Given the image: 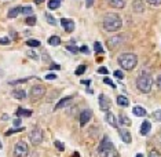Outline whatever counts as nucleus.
Listing matches in <instances>:
<instances>
[{"mask_svg":"<svg viewBox=\"0 0 161 157\" xmlns=\"http://www.w3.org/2000/svg\"><path fill=\"white\" fill-rule=\"evenodd\" d=\"M98 154L99 157H120L119 152L116 150L114 145L109 137H105L98 146Z\"/></svg>","mask_w":161,"mask_h":157,"instance_id":"1","label":"nucleus"},{"mask_svg":"<svg viewBox=\"0 0 161 157\" xmlns=\"http://www.w3.org/2000/svg\"><path fill=\"white\" fill-rule=\"evenodd\" d=\"M123 26L121 17L119 14H108L103 18V28L108 32H117Z\"/></svg>","mask_w":161,"mask_h":157,"instance_id":"2","label":"nucleus"},{"mask_svg":"<svg viewBox=\"0 0 161 157\" xmlns=\"http://www.w3.org/2000/svg\"><path fill=\"white\" fill-rule=\"evenodd\" d=\"M154 84V81H153V77L149 75L147 72H142L141 75L136 77V87L139 91H142V93L147 94L152 91V87Z\"/></svg>","mask_w":161,"mask_h":157,"instance_id":"3","label":"nucleus"},{"mask_svg":"<svg viewBox=\"0 0 161 157\" xmlns=\"http://www.w3.org/2000/svg\"><path fill=\"white\" fill-rule=\"evenodd\" d=\"M119 64L124 70H132L138 65V57L132 53H124L119 57Z\"/></svg>","mask_w":161,"mask_h":157,"instance_id":"4","label":"nucleus"},{"mask_svg":"<svg viewBox=\"0 0 161 157\" xmlns=\"http://www.w3.org/2000/svg\"><path fill=\"white\" fill-rule=\"evenodd\" d=\"M29 154V146L26 142L19 141L14 146V157H28Z\"/></svg>","mask_w":161,"mask_h":157,"instance_id":"5","label":"nucleus"},{"mask_svg":"<svg viewBox=\"0 0 161 157\" xmlns=\"http://www.w3.org/2000/svg\"><path fill=\"white\" fill-rule=\"evenodd\" d=\"M46 95V88L42 84H36L31 88V99L32 101H37V99H42L43 97Z\"/></svg>","mask_w":161,"mask_h":157,"instance_id":"6","label":"nucleus"},{"mask_svg":"<svg viewBox=\"0 0 161 157\" xmlns=\"http://www.w3.org/2000/svg\"><path fill=\"white\" fill-rule=\"evenodd\" d=\"M29 139H31V143L37 146L43 142V131L40 128H35L31 131V134H29Z\"/></svg>","mask_w":161,"mask_h":157,"instance_id":"7","label":"nucleus"},{"mask_svg":"<svg viewBox=\"0 0 161 157\" xmlns=\"http://www.w3.org/2000/svg\"><path fill=\"white\" fill-rule=\"evenodd\" d=\"M124 42H125V36H123V35L113 36V37H110V39L108 40V48L114 50V48H117V47L121 46Z\"/></svg>","mask_w":161,"mask_h":157,"instance_id":"8","label":"nucleus"},{"mask_svg":"<svg viewBox=\"0 0 161 157\" xmlns=\"http://www.w3.org/2000/svg\"><path fill=\"white\" fill-rule=\"evenodd\" d=\"M110 106H112V102L108 98V95L101 94V95H99V108H101V110L108 112L109 109H110Z\"/></svg>","mask_w":161,"mask_h":157,"instance_id":"9","label":"nucleus"},{"mask_svg":"<svg viewBox=\"0 0 161 157\" xmlns=\"http://www.w3.org/2000/svg\"><path fill=\"white\" fill-rule=\"evenodd\" d=\"M91 117H92V110L91 109H86V110H83L80 113V124H81V127L86 126L91 120Z\"/></svg>","mask_w":161,"mask_h":157,"instance_id":"10","label":"nucleus"},{"mask_svg":"<svg viewBox=\"0 0 161 157\" xmlns=\"http://www.w3.org/2000/svg\"><path fill=\"white\" fill-rule=\"evenodd\" d=\"M61 25L64 26L65 32H68V33H70V32L75 31V22H73L72 20H68V18H62V20H61Z\"/></svg>","mask_w":161,"mask_h":157,"instance_id":"11","label":"nucleus"},{"mask_svg":"<svg viewBox=\"0 0 161 157\" xmlns=\"http://www.w3.org/2000/svg\"><path fill=\"white\" fill-rule=\"evenodd\" d=\"M119 134H120V137H121L123 142H125V143H131V142H132V137H131L130 131H128L127 128H120Z\"/></svg>","mask_w":161,"mask_h":157,"instance_id":"12","label":"nucleus"},{"mask_svg":"<svg viewBox=\"0 0 161 157\" xmlns=\"http://www.w3.org/2000/svg\"><path fill=\"white\" fill-rule=\"evenodd\" d=\"M132 8H134V11L138 13V14L143 13L145 11V3H143V0H134V2H132Z\"/></svg>","mask_w":161,"mask_h":157,"instance_id":"13","label":"nucleus"},{"mask_svg":"<svg viewBox=\"0 0 161 157\" xmlns=\"http://www.w3.org/2000/svg\"><path fill=\"white\" fill-rule=\"evenodd\" d=\"M105 120H106V123L109 124V126H112V127H117V117L114 115H113L112 112H106V116H105Z\"/></svg>","mask_w":161,"mask_h":157,"instance_id":"14","label":"nucleus"},{"mask_svg":"<svg viewBox=\"0 0 161 157\" xmlns=\"http://www.w3.org/2000/svg\"><path fill=\"white\" fill-rule=\"evenodd\" d=\"M72 99H73V97H66V98H64V99H61V101L55 105V110H58V109H62V108H65V106H68V105L72 102Z\"/></svg>","mask_w":161,"mask_h":157,"instance_id":"15","label":"nucleus"},{"mask_svg":"<svg viewBox=\"0 0 161 157\" xmlns=\"http://www.w3.org/2000/svg\"><path fill=\"white\" fill-rule=\"evenodd\" d=\"M150 130H152V124H150V123L147 121V120H146V121L142 123V126H141V131H139V132H141V135H147Z\"/></svg>","mask_w":161,"mask_h":157,"instance_id":"16","label":"nucleus"},{"mask_svg":"<svg viewBox=\"0 0 161 157\" xmlns=\"http://www.w3.org/2000/svg\"><path fill=\"white\" fill-rule=\"evenodd\" d=\"M117 104H119V106H121V108H127L128 105H130V99L124 95H119L117 97Z\"/></svg>","mask_w":161,"mask_h":157,"instance_id":"17","label":"nucleus"},{"mask_svg":"<svg viewBox=\"0 0 161 157\" xmlns=\"http://www.w3.org/2000/svg\"><path fill=\"white\" fill-rule=\"evenodd\" d=\"M134 116H138V117H145L146 116V109H143L142 106H135L132 109Z\"/></svg>","mask_w":161,"mask_h":157,"instance_id":"18","label":"nucleus"},{"mask_svg":"<svg viewBox=\"0 0 161 157\" xmlns=\"http://www.w3.org/2000/svg\"><path fill=\"white\" fill-rule=\"evenodd\" d=\"M13 97L15 99H25L26 98V91L24 90H14L13 91Z\"/></svg>","mask_w":161,"mask_h":157,"instance_id":"19","label":"nucleus"},{"mask_svg":"<svg viewBox=\"0 0 161 157\" xmlns=\"http://www.w3.org/2000/svg\"><path fill=\"white\" fill-rule=\"evenodd\" d=\"M112 7H116V8H124L125 7V0H109Z\"/></svg>","mask_w":161,"mask_h":157,"instance_id":"20","label":"nucleus"},{"mask_svg":"<svg viewBox=\"0 0 161 157\" xmlns=\"http://www.w3.org/2000/svg\"><path fill=\"white\" fill-rule=\"evenodd\" d=\"M119 121H120V124H121V127H130L131 126V120L128 119L125 115H120Z\"/></svg>","mask_w":161,"mask_h":157,"instance_id":"21","label":"nucleus"},{"mask_svg":"<svg viewBox=\"0 0 161 157\" xmlns=\"http://www.w3.org/2000/svg\"><path fill=\"white\" fill-rule=\"evenodd\" d=\"M62 2H64V0H50L48 2V8L50 10H57L58 7L61 6Z\"/></svg>","mask_w":161,"mask_h":157,"instance_id":"22","label":"nucleus"},{"mask_svg":"<svg viewBox=\"0 0 161 157\" xmlns=\"http://www.w3.org/2000/svg\"><path fill=\"white\" fill-rule=\"evenodd\" d=\"M48 44L50 46H59L61 44V39L58 37V36H51V37L48 39Z\"/></svg>","mask_w":161,"mask_h":157,"instance_id":"23","label":"nucleus"},{"mask_svg":"<svg viewBox=\"0 0 161 157\" xmlns=\"http://www.w3.org/2000/svg\"><path fill=\"white\" fill-rule=\"evenodd\" d=\"M21 7H14V8H11L8 11V18H15V17H18V14L21 13Z\"/></svg>","mask_w":161,"mask_h":157,"instance_id":"24","label":"nucleus"},{"mask_svg":"<svg viewBox=\"0 0 161 157\" xmlns=\"http://www.w3.org/2000/svg\"><path fill=\"white\" fill-rule=\"evenodd\" d=\"M17 116H26V117H29V116H32V110H29V109H22L19 108L17 110Z\"/></svg>","mask_w":161,"mask_h":157,"instance_id":"25","label":"nucleus"},{"mask_svg":"<svg viewBox=\"0 0 161 157\" xmlns=\"http://www.w3.org/2000/svg\"><path fill=\"white\" fill-rule=\"evenodd\" d=\"M46 20H47V22H48L50 25H53V26H55V25H57L55 18L51 15V14H48V13H46Z\"/></svg>","mask_w":161,"mask_h":157,"instance_id":"26","label":"nucleus"},{"mask_svg":"<svg viewBox=\"0 0 161 157\" xmlns=\"http://www.w3.org/2000/svg\"><path fill=\"white\" fill-rule=\"evenodd\" d=\"M36 24V17L32 14V15H28L26 17V25H29V26H33V25Z\"/></svg>","mask_w":161,"mask_h":157,"instance_id":"27","label":"nucleus"},{"mask_svg":"<svg viewBox=\"0 0 161 157\" xmlns=\"http://www.w3.org/2000/svg\"><path fill=\"white\" fill-rule=\"evenodd\" d=\"M21 13L24 14V15H32L33 14V8L32 7H22V10H21Z\"/></svg>","mask_w":161,"mask_h":157,"instance_id":"28","label":"nucleus"},{"mask_svg":"<svg viewBox=\"0 0 161 157\" xmlns=\"http://www.w3.org/2000/svg\"><path fill=\"white\" fill-rule=\"evenodd\" d=\"M32 77H26V79H21V80H13V81H10L8 84L11 86H15V84H21V83H25V81H29Z\"/></svg>","mask_w":161,"mask_h":157,"instance_id":"29","label":"nucleus"},{"mask_svg":"<svg viewBox=\"0 0 161 157\" xmlns=\"http://www.w3.org/2000/svg\"><path fill=\"white\" fill-rule=\"evenodd\" d=\"M94 50H95V53H98V54L103 53V50H102V44L99 42H95L94 43Z\"/></svg>","mask_w":161,"mask_h":157,"instance_id":"30","label":"nucleus"},{"mask_svg":"<svg viewBox=\"0 0 161 157\" xmlns=\"http://www.w3.org/2000/svg\"><path fill=\"white\" fill-rule=\"evenodd\" d=\"M26 55H28V57H31L32 59H36V61L39 59V55H37V54L35 53L33 50H28V51H26Z\"/></svg>","mask_w":161,"mask_h":157,"instance_id":"31","label":"nucleus"},{"mask_svg":"<svg viewBox=\"0 0 161 157\" xmlns=\"http://www.w3.org/2000/svg\"><path fill=\"white\" fill-rule=\"evenodd\" d=\"M26 46H29V47H39L40 46V42H39V40H28Z\"/></svg>","mask_w":161,"mask_h":157,"instance_id":"32","label":"nucleus"},{"mask_svg":"<svg viewBox=\"0 0 161 157\" xmlns=\"http://www.w3.org/2000/svg\"><path fill=\"white\" fill-rule=\"evenodd\" d=\"M153 119L156 120V121H158L161 123V110H156V112H153Z\"/></svg>","mask_w":161,"mask_h":157,"instance_id":"33","label":"nucleus"},{"mask_svg":"<svg viewBox=\"0 0 161 157\" xmlns=\"http://www.w3.org/2000/svg\"><path fill=\"white\" fill-rule=\"evenodd\" d=\"M86 69H87V66H86V65H80V66H79L77 69H76V75H77V76L83 75V73L86 72Z\"/></svg>","mask_w":161,"mask_h":157,"instance_id":"34","label":"nucleus"},{"mask_svg":"<svg viewBox=\"0 0 161 157\" xmlns=\"http://www.w3.org/2000/svg\"><path fill=\"white\" fill-rule=\"evenodd\" d=\"M54 145L57 146V149H58V150H61V152H64V150H65V146H64V143H62V142H59V141H55V142H54Z\"/></svg>","mask_w":161,"mask_h":157,"instance_id":"35","label":"nucleus"},{"mask_svg":"<svg viewBox=\"0 0 161 157\" xmlns=\"http://www.w3.org/2000/svg\"><path fill=\"white\" fill-rule=\"evenodd\" d=\"M103 83H105V84H108V86H110L112 88H116V84H114V83H113L109 77H105V79H103Z\"/></svg>","mask_w":161,"mask_h":157,"instance_id":"36","label":"nucleus"},{"mask_svg":"<svg viewBox=\"0 0 161 157\" xmlns=\"http://www.w3.org/2000/svg\"><path fill=\"white\" fill-rule=\"evenodd\" d=\"M146 2H147L149 4L154 6V7H158V6H161V0H146Z\"/></svg>","mask_w":161,"mask_h":157,"instance_id":"37","label":"nucleus"},{"mask_svg":"<svg viewBox=\"0 0 161 157\" xmlns=\"http://www.w3.org/2000/svg\"><path fill=\"white\" fill-rule=\"evenodd\" d=\"M66 50H69V51H70V53H75V54H77L79 53V51H80V48H77V47H73V46H68L66 47Z\"/></svg>","mask_w":161,"mask_h":157,"instance_id":"38","label":"nucleus"},{"mask_svg":"<svg viewBox=\"0 0 161 157\" xmlns=\"http://www.w3.org/2000/svg\"><path fill=\"white\" fill-rule=\"evenodd\" d=\"M147 157H161V154L157 150H150L149 152V154H147Z\"/></svg>","mask_w":161,"mask_h":157,"instance_id":"39","label":"nucleus"},{"mask_svg":"<svg viewBox=\"0 0 161 157\" xmlns=\"http://www.w3.org/2000/svg\"><path fill=\"white\" fill-rule=\"evenodd\" d=\"M24 128L22 127H18V128H14V130H10V131H7L6 132V135H11V134H14V132H18V131H22Z\"/></svg>","mask_w":161,"mask_h":157,"instance_id":"40","label":"nucleus"},{"mask_svg":"<svg viewBox=\"0 0 161 157\" xmlns=\"http://www.w3.org/2000/svg\"><path fill=\"white\" fill-rule=\"evenodd\" d=\"M114 77L120 79V80H121V79H124V75H123V72H121V70H116V72H114Z\"/></svg>","mask_w":161,"mask_h":157,"instance_id":"41","label":"nucleus"},{"mask_svg":"<svg viewBox=\"0 0 161 157\" xmlns=\"http://www.w3.org/2000/svg\"><path fill=\"white\" fill-rule=\"evenodd\" d=\"M80 53H83V54H87V55H88V54H90V50H88V47H87V46H83L81 48H80Z\"/></svg>","mask_w":161,"mask_h":157,"instance_id":"42","label":"nucleus"},{"mask_svg":"<svg viewBox=\"0 0 161 157\" xmlns=\"http://www.w3.org/2000/svg\"><path fill=\"white\" fill-rule=\"evenodd\" d=\"M98 73H101V75H108V73H109V70H108V69H106V68H103V66H102V68H99V69H98Z\"/></svg>","mask_w":161,"mask_h":157,"instance_id":"43","label":"nucleus"},{"mask_svg":"<svg viewBox=\"0 0 161 157\" xmlns=\"http://www.w3.org/2000/svg\"><path fill=\"white\" fill-rule=\"evenodd\" d=\"M0 44H10V39H7V37H3V39H0Z\"/></svg>","mask_w":161,"mask_h":157,"instance_id":"44","label":"nucleus"},{"mask_svg":"<svg viewBox=\"0 0 161 157\" xmlns=\"http://www.w3.org/2000/svg\"><path fill=\"white\" fill-rule=\"evenodd\" d=\"M94 6V0H86V7L87 8H91Z\"/></svg>","mask_w":161,"mask_h":157,"instance_id":"45","label":"nucleus"},{"mask_svg":"<svg viewBox=\"0 0 161 157\" xmlns=\"http://www.w3.org/2000/svg\"><path fill=\"white\" fill-rule=\"evenodd\" d=\"M46 79L47 80H55L57 79V75H54V73H50V75L46 76Z\"/></svg>","mask_w":161,"mask_h":157,"instance_id":"46","label":"nucleus"},{"mask_svg":"<svg viewBox=\"0 0 161 157\" xmlns=\"http://www.w3.org/2000/svg\"><path fill=\"white\" fill-rule=\"evenodd\" d=\"M156 83H157V87H158V88L161 90V75L158 76V77H157V81H156Z\"/></svg>","mask_w":161,"mask_h":157,"instance_id":"47","label":"nucleus"},{"mask_svg":"<svg viewBox=\"0 0 161 157\" xmlns=\"http://www.w3.org/2000/svg\"><path fill=\"white\" fill-rule=\"evenodd\" d=\"M14 126H15V127H18V126H21V119H19V117H18V119H15V120H14Z\"/></svg>","mask_w":161,"mask_h":157,"instance_id":"48","label":"nucleus"},{"mask_svg":"<svg viewBox=\"0 0 161 157\" xmlns=\"http://www.w3.org/2000/svg\"><path fill=\"white\" fill-rule=\"evenodd\" d=\"M43 2H44V0H35V3H36V4H42Z\"/></svg>","mask_w":161,"mask_h":157,"instance_id":"49","label":"nucleus"},{"mask_svg":"<svg viewBox=\"0 0 161 157\" xmlns=\"http://www.w3.org/2000/svg\"><path fill=\"white\" fill-rule=\"evenodd\" d=\"M81 83H83V84H84V86H88V83H90V81H88V80H83V81H81Z\"/></svg>","mask_w":161,"mask_h":157,"instance_id":"50","label":"nucleus"},{"mask_svg":"<svg viewBox=\"0 0 161 157\" xmlns=\"http://www.w3.org/2000/svg\"><path fill=\"white\" fill-rule=\"evenodd\" d=\"M51 68H53V69H59V66H58V65H51Z\"/></svg>","mask_w":161,"mask_h":157,"instance_id":"51","label":"nucleus"},{"mask_svg":"<svg viewBox=\"0 0 161 157\" xmlns=\"http://www.w3.org/2000/svg\"><path fill=\"white\" fill-rule=\"evenodd\" d=\"M135 157H143V154H142V153H138V154L135 156Z\"/></svg>","mask_w":161,"mask_h":157,"instance_id":"52","label":"nucleus"}]
</instances>
